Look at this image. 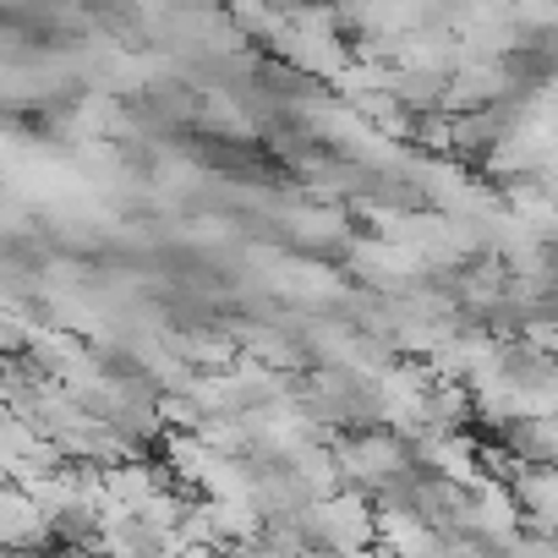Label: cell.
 <instances>
[{"label": "cell", "mask_w": 558, "mask_h": 558, "mask_svg": "<svg viewBox=\"0 0 558 558\" xmlns=\"http://www.w3.org/2000/svg\"><path fill=\"white\" fill-rule=\"evenodd\" d=\"M340 465H345V482L351 487H378L389 493L395 482L411 476V438H400L395 427H356L351 438H340Z\"/></svg>", "instance_id": "obj_1"}, {"label": "cell", "mask_w": 558, "mask_h": 558, "mask_svg": "<svg viewBox=\"0 0 558 558\" xmlns=\"http://www.w3.org/2000/svg\"><path fill=\"white\" fill-rule=\"evenodd\" d=\"M302 531L329 553H367L378 542V504H367L356 487H345L335 498H313L302 509Z\"/></svg>", "instance_id": "obj_2"}, {"label": "cell", "mask_w": 558, "mask_h": 558, "mask_svg": "<svg viewBox=\"0 0 558 558\" xmlns=\"http://www.w3.org/2000/svg\"><path fill=\"white\" fill-rule=\"evenodd\" d=\"M351 252V268L362 279H373L378 291H405L411 279H422L433 263L422 257V246H405V241H389V235H356L345 241Z\"/></svg>", "instance_id": "obj_3"}, {"label": "cell", "mask_w": 558, "mask_h": 558, "mask_svg": "<svg viewBox=\"0 0 558 558\" xmlns=\"http://www.w3.org/2000/svg\"><path fill=\"white\" fill-rule=\"evenodd\" d=\"M411 454H416L422 471L449 476V482H460V487H482V482H487V471H482V444H476L471 433H422V438H411Z\"/></svg>", "instance_id": "obj_4"}, {"label": "cell", "mask_w": 558, "mask_h": 558, "mask_svg": "<svg viewBox=\"0 0 558 558\" xmlns=\"http://www.w3.org/2000/svg\"><path fill=\"white\" fill-rule=\"evenodd\" d=\"M514 498L531 520V531H553L558 536V465H536V460H520L514 471Z\"/></svg>", "instance_id": "obj_5"}, {"label": "cell", "mask_w": 558, "mask_h": 558, "mask_svg": "<svg viewBox=\"0 0 558 558\" xmlns=\"http://www.w3.org/2000/svg\"><path fill=\"white\" fill-rule=\"evenodd\" d=\"M214 460H219V449L203 433H170L165 438V465H170V476L181 487H203V476H208Z\"/></svg>", "instance_id": "obj_6"}, {"label": "cell", "mask_w": 558, "mask_h": 558, "mask_svg": "<svg viewBox=\"0 0 558 558\" xmlns=\"http://www.w3.org/2000/svg\"><path fill=\"white\" fill-rule=\"evenodd\" d=\"M291 465H296V476H302V487H307L313 498H335V493H345V487H351V482H345L340 454H335V449H324V444H307Z\"/></svg>", "instance_id": "obj_7"}, {"label": "cell", "mask_w": 558, "mask_h": 558, "mask_svg": "<svg viewBox=\"0 0 558 558\" xmlns=\"http://www.w3.org/2000/svg\"><path fill=\"white\" fill-rule=\"evenodd\" d=\"M165 482V471H154L148 460H121V465H110L105 471V493L116 498V504H126L132 514L154 498V487Z\"/></svg>", "instance_id": "obj_8"}, {"label": "cell", "mask_w": 558, "mask_h": 558, "mask_svg": "<svg viewBox=\"0 0 558 558\" xmlns=\"http://www.w3.org/2000/svg\"><path fill=\"white\" fill-rule=\"evenodd\" d=\"M286 279H279V291L286 296H307V302H335V296H345V286L329 274V268H318V263H291V268H279Z\"/></svg>", "instance_id": "obj_9"}, {"label": "cell", "mask_w": 558, "mask_h": 558, "mask_svg": "<svg viewBox=\"0 0 558 558\" xmlns=\"http://www.w3.org/2000/svg\"><path fill=\"white\" fill-rule=\"evenodd\" d=\"M291 230L302 246H329V241H351L345 235V214L340 208H296L291 214Z\"/></svg>", "instance_id": "obj_10"}]
</instances>
